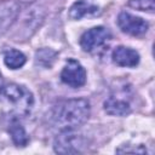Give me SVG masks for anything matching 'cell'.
<instances>
[{"instance_id":"9c48e42d","label":"cell","mask_w":155,"mask_h":155,"mask_svg":"<svg viewBox=\"0 0 155 155\" xmlns=\"http://www.w3.org/2000/svg\"><path fill=\"white\" fill-rule=\"evenodd\" d=\"M113 62L120 67H136L139 63V54L136 50L125 47V46H117L111 54Z\"/></svg>"},{"instance_id":"ba28073f","label":"cell","mask_w":155,"mask_h":155,"mask_svg":"<svg viewBox=\"0 0 155 155\" xmlns=\"http://www.w3.org/2000/svg\"><path fill=\"white\" fill-rule=\"evenodd\" d=\"M18 15L19 5L15 0H0V34L15 23Z\"/></svg>"},{"instance_id":"8992f818","label":"cell","mask_w":155,"mask_h":155,"mask_svg":"<svg viewBox=\"0 0 155 155\" xmlns=\"http://www.w3.org/2000/svg\"><path fill=\"white\" fill-rule=\"evenodd\" d=\"M85 145L84 138L79 134H74L69 131H65L58 136L54 140V151L61 154H76L82 150Z\"/></svg>"},{"instance_id":"9a60e30c","label":"cell","mask_w":155,"mask_h":155,"mask_svg":"<svg viewBox=\"0 0 155 155\" xmlns=\"http://www.w3.org/2000/svg\"><path fill=\"white\" fill-rule=\"evenodd\" d=\"M2 88V79H1V74H0V91Z\"/></svg>"},{"instance_id":"7a4b0ae2","label":"cell","mask_w":155,"mask_h":155,"mask_svg":"<svg viewBox=\"0 0 155 155\" xmlns=\"http://www.w3.org/2000/svg\"><path fill=\"white\" fill-rule=\"evenodd\" d=\"M0 103L10 119H22L27 116L34 105L31 92L18 84H10L0 91Z\"/></svg>"},{"instance_id":"6da1fadb","label":"cell","mask_w":155,"mask_h":155,"mask_svg":"<svg viewBox=\"0 0 155 155\" xmlns=\"http://www.w3.org/2000/svg\"><path fill=\"white\" fill-rule=\"evenodd\" d=\"M90 103L84 98L68 99L56 105L51 114V122L56 128L71 131L87 121Z\"/></svg>"},{"instance_id":"3957f363","label":"cell","mask_w":155,"mask_h":155,"mask_svg":"<svg viewBox=\"0 0 155 155\" xmlns=\"http://www.w3.org/2000/svg\"><path fill=\"white\" fill-rule=\"evenodd\" d=\"M104 0H78L69 10V17L79 21L85 17H97L103 12Z\"/></svg>"},{"instance_id":"5bb4252c","label":"cell","mask_w":155,"mask_h":155,"mask_svg":"<svg viewBox=\"0 0 155 155\" xmlns=\"http://www.w3.org/2000/svg\"><path fill=\"white\" fill-rule=\"evenodd\" d=\"M128 6L138 11H145L153 13L155 10V0H130Z\"/></svg>"},{"instance_id":"8fae6325","label":"cell","mask_w":155,"mask_h":155,"mask_svg":"<svg viewBox=\"0 0 155 155\" xmlns=\"http://www.w3.org/2000/svg\"><path fill=\"white\" fill-rule=\"evenodd\" d=\"M10 134L12 137L13 143L17 147H25L29 142V137L27 134V132L24 131V128L22 127V125L18 122L17 119H11V124H10Z\"/></svg>"},{"instance_id":"52a82bcc","label":"cell","mask_w":155,"mask_h":155,"mask_svg":"<svg viewBox=\"0 0 155 155\" xmlns=\"http://www.w3.org/2000/svg\"><path fill=\"white\" fill-rule=\"evenodd\" d=\"M117 24L124 33L133 36H140L145 34L149 28V24L143 18L133 16L128 12H121L119 15Z\"/></svg>"},{"instance_id":"30bf717a","label":"cell","mask_w":155,"mask_h":155,"mask_svg":"<svg viewBox=\"0 0 155 155\" xmlns=\"http://www.w3.org/2000/svg\"><path fill=\"white\" fill-rule=\"evenodd\" d=\"M104 110L109 115L124 116L131 111V105H130L128 101H126L121 97L111 96L104 102Z\"/></svg>"},{"instance_id":"277c9868","label":"cell","mask_w":155,"mask_h":155,"mask_svg":"<svg viewBox=\"0 0 155 155\" xmlns=\"http://www.w3.org/2000/svg\"><path fill=\"white\" fill-rule=\"evenodd\" d=\"M62 81L70 87H81L86 82V70L75 59H68L61 73Z\"/></svg>"},{"instance_id":"4fadbf2b","label":"cell","mask_w":155,"mask_h":155,"mask_svg":"<svg viewBox=\"0 0 155 155\" xmlns=\"http://www.w3.org/2000/svg\"><path fill=\"white\" fill-rule=\"evenodd\" d=\"M54 59H56V52L52 51L51 48H41V50L36 51L35 61H36L38 65L50 68L53 64Z\"/></svg>"},{"instance_id":"7c38bea8","label":"cell","mask_w":155,"mask_h":155,"mask_svg":"<svg viewBox=\"0 0 155 155\" xmlns=\"http://www.w3.org/2000/svg\"><path fill=\"white\" fill-rule=\"evenodd\" d=\"M27 58L25 56L18 50H8L4 54V62L10 69H18L24 65Z\"/></svg>"},{"instance_id":"5b68a950","label":"cell","mask_w":155,"mask_h":155,"mask_svg":"<svg viewBox=\"0 0 155 155\" xmlns=\"http://www.w3.org/2000/svg\"><path fill=\"white\" fill-rule=\"evenodd\" d=\"M110 33L104 27H94L87 31H85L80 39V46L86 52H92L96 48L103 46L109 39Z\"/></svg>"}]
</instances>
